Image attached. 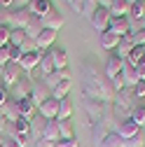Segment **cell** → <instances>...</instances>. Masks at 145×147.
<instances>
[{
    "instance_id": "obj_1",
    "label": "cell",
    "mask_w": 145,
    "mask_h": 147,
    "mask_svg": "<svg viewBox=\"0 0 145 147\" xmlns=\"http://www.w3.org/2000/svg\"><path fill=\"white\" fill-rule=\"evenodd\" d=\"M84 98H94V100H101V103H108L115 98V91L110 86L108 80H101L94 75V80H87L84 82Z\"/></svg>"
},
{
    "instance_id": "obj_2",
    "label": "cell",
    "mask_w": 145,
    "mask_h": 147,
    "mask_svg": "<svg viewBox=\"0 0 145 147\" xmlns=\"http://www.w3.org/2000/svg\"><path fill=\"white\" fill-rule=\"evenodd\" d=\"M30 12L26 7H14V9H7V19H5V26L9 30H16V28H26L28 21H30Z\"/></svg>"
},
{
    "instance_id": "obj_3",
    "label": "cell",
    "mask_w": 145,
    "mask_h": 147,
    "mask_svg": "<svg viewBox=\"0 0 145 147\" xmlns=\"http://www.w3.org/2000/svg\"><path fill=\"white\" fill-rule=\"evenodd\" d=\"M30 89H33V80L30 77H19L14 86H9V98L12 100H24L30 96Z\"/></svg>"
},
{
    "instance_id": "obj_4",
    "label": "cell",
    "mask_w": 145,
    "mask_h": 147,
    "mask_svg": "<svg viewBox=\"0 0 145 147\" xmlns=\"http://www.w3.org/2000/svg\"><path fill=\"white\" fill-rule=\"evenodd\" d=\"M84 110H87V117L91 119L94 124L105 119V103L94 100V98H84Z\"/></svg>"
},
{
    "instance_id": "obj_5",
    "label": "cell",
    "mask_w": 145,
    "mask_h": 147,
    "mask_svg": "<svg viewBox=\"0 0 145 147\" xmlns=\"http://www.w3.org/2000/svg\"><path fill=\"white\" fill-rule=\"evenodd\" d=\"M115 133H117L119 138H124V140H129L131 136L140 133V126H138L131 117H124V119H119V121L115 124Z\"/></svg>"
},
{
    "instance_id": "obj_6",
    "label": "cell",
    "mask_w": 145,
    "mask_h": 147,
    "mask_svg": "<svg viewBox=\"0 0 145 147\" xmlns=\"http://www.w3.org/2000/svg\"><path fill=\"white\" fill-rule=\"evenodd\" d=\"M110 12H108L105 7H96L94 9V14L89 16V21H91V26H94V30H98V33H105L108 30V26H110Z\"/></svg>"
},
{
    "instance_id": "obj_7",
    "label": "cell",
    "mask_w": 145,
    "mask_h": 147,
    "mask_svg": "<svg viewBox=\"0 0 145 147\" xmlns=\"http://www.w3.org/2000/svg\"><path fill=\"white\" fill-rule=\"evenodd\" d=\"M131 100H136V94H133V89H129V86L115 94V107L117 110H124V112H129V115H131V110H133V103Z\"/></svg>"
},
{
    "instance_id": "obj_8",
    "label": "cell",
    "mask_w": 145,
    "mask_h": 147,
    "mask_svg": "<svg viewBox=\"0 0 145 147\" xmlns=\"http://www.w3.org/2000/svg\"><path fill=\"white\" fill-rule=\"evenodd\" d=\"M42 28H49V30H56L59 33V28H63V24H66V19H63V14L59 12V7H51L45 16H42Z\"/></svg>"
},
{
    "instance_id": "obj_9",
    "label": "cell",
    "mask_w": 145,
    "mask_h": 147,
    "mask_svg": "<svg viewBox=\"0 0 145 147\" xmlns=\"http://www.w3.org/2000/svg\"><path fill=\"white\" fill-rule=\"evenodd\" d=\"M108 30L115 33L117 38H129V35H131V21L126 19V16H115V19H110Z\"/></svg>"
},
{
    "instance_id": "obj_10",
    "label": "cell",
    "mask_w": 145,
    "mask_h": 147,
    "mask_svg": "<svg viewBox=\"0 0 145 147\" xmlns=\"http://www.w3.org/2000/svg\"><path fill=\"white\" fill-rule=\"evenodd\" d=\"M19 77H21V68H19V63H7V65L3 68V77H0V82H3V84L9 89V86H14L16 82H19Z\"/></svg>"
},
{
    "instance_id": "obj_11",
    "label": "cell",
    "mask_w": 145,
    "mask_h": 147,
    "mask_svg": "<svg viewBox=\"0 0 145 147\" xmlns=\"http://www.w3.org/2000/svg\"><path fill=\"white\" fill-rule=\"evenodd\" d=\"M122 68H124V61L117 56V54H110V56H108V61H105V80L110 82L112 77H117L119 72H122Z\"/></svg>"
},
{
    "instance_id": "obj_12",
    "label": "cell",
    "mask_w": 145,
    "mask_h": 147,
    "mask_svg": "<svg viewBox=\"0 0 145 147\" xmlns=\"http://www.w3.org/2000/svg\"><path fill=\"white\" fill-rule=\"evenodd\" d=\"M38 115L45 117V119H56V115H59V100L49 96L45 103L38 105Z\"/></svg>"
},
{
    "instance_id": "obj_13",
    "label": "cell",
    "mask_w": 145,
    "mask_h": 147,
    "mask_svg": "<svg viewBox=\"0 0 145 147\" xmlns=\"http://www.w3.org/2000/svg\"><path fill=\"white\" fill-rule=\"evenodd\" d=\"M40 56H42V51L21 54V59H19V68H21V72H33L35 68H38V63H40Z\"/></svg>"
},
{
    "instance_id": "obj_14",
    "label": "cell",
    "mask_w": 145,
    "mask_h": 147,
    "mask_svg": "<svg viewBox=\"0 0 145 147\" xmlns=\"http://www.w3.org/2000/svg\"><path fill=\"white\" fill-rule=\"evenodd\" d=\"M49 96H51V91H49L42 82H33V89H30V96H28V98L33 100V105H35V107H38L40 103H45Z\"/></svg>"
},
{
    "instance_id": "obj_15",
    "label": "cell",
    "mask_w": 145,
    "mask_h": 147,
    "mask_svg": "<svg viewBox=\"0 0 145 147\" xmlns=\"http://www.w3.org/2000/svg\"><path fill=\"white\" fill-rule=\"evenodd\" d=\"M42 140H47L51 145L61 140V136H59V119H47V124L42 128Z\"/></svg>"
},
{
    "instance_id": "obj_16",
    "label": "cell",
    "mask_w": 145,
    "mask_h": 147,
    "mask_svg": "<svg viewBox=\"0 0 145 147\" xmlns=\"http://www.w3.org/2000/svg\"><path fill=\"white\" fill-rule=\"evenodd\" d=\"M54 5H51V0H30V3H28V12L33 14V16H38V19H42V16L51 9Z\"/></svg>"
},
{
    "instance_id": "obj_17",
    "label": "cell",
    "mask_w": 145,
    "mask_h": 147,
    "mask_svg": "<svg viewBox=\"0 0 145 147\" xmlns=\"http://www.w3.org/2000/svg\"><path fill=\"white\" fill-rule=\"evenodd\" d=\"M38 49L40 51H47L54 47V42H56V30H49V28H42V33L38 35Z\"/></svg>"
},
{
    "instance_id": "obj_18",
    "label": "cell",
    "mask_w": 145,
    "mask_h": 147,
    "mask_svg": "<svg viewBox=\"0 0 145 147\" xmlns=\"http://www.w3.org/2000/svg\"><path fill=\"white\" fill-rule=\"evenodd\" d=\"M51 59H54V68L56 70H63V68H68V51L63 49V47H59V45H54L51 49Z\"/></svg>"
},
{
    "instance_id": "obj_19",
    "label": "cell",
    "mask_w": 145,
    "mask_h": 147,
    "mask_svg": "<svg viewBox=\"0 0 145 147\" xmlns=\"http://www.w3.org/2000/svg\"><path fill=\"white\" fill-rule=\"evenodd\" d=\"M0 117H5L7 121H16L19 119V107H16V100H7L3 107H0Z\"/></svg>"
},
{
    "instance_id": "obj_20",
    "label": "cell",
    "mask_w": 145,
    "mask_h": 147,
    "mask_svg": "<svg viewBox=\"0 0 145 147\" xmlns=\"http://www.w3.org/2000/svg\"><path fill=\"white\" fill-rule=\"evenodd\" d=\"M38 70H40V75H49V72H54L56 68H54V59H51V51H42V56H40V63H38Z\"/></svg>"
},
{
    "instance_id": "obj_21",
    "label": "cell",
    "mask_w": 145,
    "mask_h": 147,
    "mask_svg": "<svg viewBox=\"0 0 145 147\" xmlns=\"http://www.w3.org/2000/svg\"><path fill=\"white\" fill-rule=\"evenodd\" d=\"M16 107H19V117H26V119H33L38 107L33 105L30 98H24V100H16Z\"/></svg>"
},
{
    "instance_id": "obj_22",
    "label": "cell",
    "mask_w": 145,
    "mask_h": 147,
    "mask_svg": "<svg viewBox=\"0 0 145 147\" xmlns=\"http://www.w3.org/2000/svg\"><path fill=\"white\" fill-rule=\"evenodd\" d=\"M119 40H122V38H117V35H115V33H110V30H105V33H101V47H103V49H108L110 54H112V51L117 49Z\"/></svg>"
},
{
    "instance_id": "obj_23",
    "label": "cell",
    "mask_w": 145,
    "mask_h": 147,
    "mask_svg": "<svg viewBox=\"0 0 145 147\" xmlns=\"http://www.w3.org/2000/svg\"><path fill=\"white\" fill-rule=\"evenodd\" d=\"M122 77H124V84L129 86V89H133V86L138 84V75H136V68H133L131 63H126V61H124V68H122Z\"/></svg>"
},
{
    "instance_id": "obj_24",
    "label": "cell",
    "mask_w": 145,
    "mask_h": 147,
    "mask_svg": "<svg viewBox=\"0 0 145 147\" xmlns=\"http://www.w3.org/2000/svg\"><path fill=\"white\" fill-rule=\"evenodd\" d=\"M133 47H136V45L131 42V38H122V40H119V45H117V49H115L112 54H117L122 61H126V59H129V54L133 51Z\"/></svg>"
},
{
    "instance_id": "obj_25",
    "label": "cell",
    "mask_w": 145,
    "mask_h": 147,
    "mask_svg": "<svg viewBox=\"0 0 145 147\" xmlns=\"http://www.w3.org/2000/svg\"><path fill=\"white\" fill-rule=\"evenodd\" d=\"M129 3H126V0H112V5L108 7V12H110V16L115 19V16H126L129 14Z\"/></svg>"
},
{
    "instance_id": "obj_26",
    "label": "cell",
    "mask_w": 145,
    "mask_h": 147,
    "mask_svg": "<svg viewBox=\"0 0 145 147\" xmlns=\"http://www.w3.org/2000/svg\"><path fill=\"white\" fill-rule=\"evenodd\" d=\"M40 82H42L49 91H54V89H56L61 82H68V80H63V77H61V70H54V72H49V75H45Z\"/></svg>"
},
{
    "instance_id": "obj_27",
    "label": "cell",
    "mask_w": 145,
    "mask_h": 147,
    "mask_svg": "<svg viewBox=\"0 0 145 147\" xmlns=\"http://www.w3.org/2000/svg\"><path fill=\"white\" fill-rule=\"evenodd\" d=\"M126 19H129V21H143V19H145V0H140V3H133V5L129 7Z\"/></svg>"
},
{
    "instance_id": "obj_28",
    "label": "cell",
    "mask_w": 145,
    "mask_h": 147,
    "mask_svg": "<svg viewBox=\"0 0 145 147\" xmlns=\"http://www.w3.org/2000/svg\"><path fill=\"white\" fill-rule=\"evenodd\" d=\"M24 30H26V38L38 40V35L42 33V21L38 19V16H30V21H28V26H26Z\"/></svg>"
},
{
    "instance_id": "obj_29",
    "label": "cell",
    "mask_w": 145,
    "mask_h": 147,
    "mask_svg": "<svg viewBox=\"0 0 145 147\" xmlns=\"http://www.w3.org/2000/svg\"><path fill=\"white\" fill-rule=\"evenodd\" d=\"M98 147H124V138H119L115 131H110V133L98 142Z\"/></svg>"
},
{
    "instance_id": "obj_30",
    "label": "cell",
    "mask_w": 145,
    "mask_h": 147,
    "mask_svg": "<svg viewBox=\"0 0 145 147\" xmlns=\"http://www.w3.org/2000/svg\"><path fill=\"white\" fill-rule=\"evenodd\" d=\"M126 63H131V65H143V63H145V47H133V51L129 54Z\"/></svg>"
},
{
    "instance_id": "obj_31",
    "label": "cell",
    "mask_w": 145,
    "mask_h": 147,
    "mask_svg": "<svg viewBox=\"0 0 145 147\" xmlns=\"http://www.w3.org/2000/svg\"><path fill=\"white\" fill-rule=\"evenodd\" d=\"M70 115H72V103H70L68 98L59 100V115H56V119L63 121V119H70Z\"/></svg>"
},
{
    "instance_id": "obj_32",
    "label": "cell",
    "mask_w": 145,
    "mask_h": 147,
    "mask_svg": "<svg viewBox=\"0 0 145 147\" xmlns=\"http://www.w3.org/2000/svg\"><path fill=\"white\" fill-rule=\"evenodd\" d=\"M70 82H61L56 89L51 91V98H56V100H63V98H68V94H70Z\"/></svg>"
},
{
    "instance_id": "obj_33",
    "label": "cell",
    "mask_w": 145,
    "mask_h": 147,
    "mask_svg": "<svg viewBox=\"0 0 145 147\" xmlns=\"http://www.w3.org/2000/svg\"><path fill=\"white\" fill-rule=\"evenodd\" d=\"M59 136L61 138H75V131H72V121L70 119L59 121Z\"/></svg>"
},
{
    "instance_id": "obj_34",
    "label": "cell",
    "mask_w": 145,
    "mask_h": 147,
    "mask_svg": "<svg viewBox=\"0 0 145 147\" xmlns=\"http://www.w3.org/2000/svg\"><path fill=\"white\" fill-rule=\"evenodd\" d=\"M24 40H26V30H24V28H16V30L9 33V45H12V47H21Z\"/></svg>"
},
{
    "instance_id": "obj_35",
    "label": "cell",
    "mask_w": 145,
    "mask_h": 147,
    "mask_svg": "<svg viewBox=\"0 0 145 147\" xmlns=\"http://www.w3.org/2000/svg\"><path fill=\"white\" fill-rule=\"evenodd\" d=\"M19 49H21V54H30V51H40V49H38V42H35V40H30V38H26V40H24V45H21Z\"/></svg>"
},
{
    "instance_id": "obj_36",
    "label": "cell",
    "mask_w": 145,
    "mask_h": 147,
    "mask_svg": "<svg viewBox=\"0 0 145 147\" xmlns=\"http://www.w3.org/2000/svg\"><path fill=\"white\" fill-rule=\"evenodd\" d=\"M124 147H145V140H143L140 133H136V136H131L129 140H124Z\"/></svg>"
},
{
    "instance_id": "obj_37",
    "label": "cell",
    "mask_w": 145,
    "mask_h": 147,
    "mask_svg": "<svg viewBox=\"0 0 145 147\" xmlns=\"http://www.w3.org/2000/svg\"><path fill=\"white\" fill-rule=\"evenodd\" d=\"M129 38H131V42H133L136 47H145V30H140V28H138L136 33H131V35H129Z\"/></svg>"
},
{
    "instance_id": "obj_38",
    "label": "cell",
    "mask_w": 145,
    "mask_h": 147,
    "mask_svg": "<svg viewBox=\"0 0 145 147\" xmlns=\"http://www.w3.org/2000/svg\"><path fill=\"white\" fill-rule=\"evenodd\" d=\"M110 86H112V91H115V94H117V91H122V89H126V84H124V77H122V72H119L117 77H112V80H110Z\"/></svg>"
},
{
    "instance_id": "obj_39",
    "label": "cell",
    "mask_w": 145,
    "mask_h": 147,
    "mask_svg": "<svg viewBox=\"0 0 145 147\" xmlns=\"http://www.w3.org/2000/svg\"><path fill=\"white\" fill-rule=\"evenodd\" d=\"M54 147H80L77 138H61L59 142H54Z\"/></svg>"
},
{
    "instance_id": "obj_40",
    "label": "cell",
    "mask_w": 145,
    "mask_h": 147,
    "mask_svg": "<svg viewBox=\"0 0 145 147\" xmlns=\"http://www.w3.org/2000/svg\"><path fill=\"white\" fill-rule=\"evenodd\" d=\"M9 28L7 26H0V47H7L9 45Z\"/></svg>"
},
{
    "instance_id": "obj_41",
    "label": "cell",
    "mask_w": 145,
    "mask_h": 147,
    "mask_svg": "<svg viewBox=\"0 0 145 147\" xmlns=\"http://www.w3.org/2000/svg\"><path fill=\"white\" fill-rule=\"evenodd\" d=\"M7 63H12V61H9V45H7V47H0V65L5 68Z\"/></svg>"
},
{
    "instance_id": "obj_42",
    "label": "cell",
    "mask_w": 145,
    "mask_h": 147,
    "mask_svg": "<svg viewBox=\"0 0 145 147\" xmlns=\"http://www.w3.org/2000/svg\"><path fill=\"white\" fill-rule=\"evenodd\" d=\"M7 100H9V89H7L3 82H0V107H3Z\"/></svg>"
},
{
    "instance_id": "obj_43",
    "label": "cell",
    "mask_w": 145,
    "mask_h": 147,
    "mask_svg": "<svg viewBox=\"0 0 145 147\" xmlns=\"http://www.w3.org/2000/svg\"><path fill=\"white\" fill-rule=\"evenodd\" d=\"M133 94H136L138 100H145V82H138V84L133 86Z\"/></svg>"
},
{
    "instance_id": "obj_44",
    "label": "cell",
    "mask_w": 145,
    "mask_h": 147,
    "mask_svg": "<svg viewBox=\"0 0 145 147\" xmlns=\"http://www.w3.org/2000/svg\"><path fill=\"white\" fill-rule=\"evenodd\" d=\"M19 59H21V49L9 45V61H12V63H19Z\"/></svg>"
},
{
    "instance_id": "obj_45",
    "label": "cell",
    "mask_w": 145,
    "mask_h": 147,
    "mask_svg": "<svg viewBox=\"0 0 145 147\" xmlns=\"http://www.w3.org/2000/svg\"><path fill=\"white\" fill-rule=\"evenodd\" d=\"M136 68V75H138V82H145V63L143 65H133Z\"/></svg>"
},
{
    "instance_id": "obj_46",
    "label": "cell",
    "mask_w": 145,
    "mask_h": 147,
    "mask_svg": "<svg viewBox=\"0 0 145 147\" xmlns=\"http://www.w3.org/2000/svg\"><path fill=\"white\" fill-rule=\"evenodd\" d=\"M28 147H54L51 142H47V140H42V138H38V140H35L33 145H28Z\"/></svg>"
},
{
    "instance_id": "obj_47",
    "label": "cell",
    "mask_w": 145,
    "mask_h": 147,
    "mask_svg": "<svg viewBox=\"0 0 145 147\" xmlns=\"http://www.w3.org/2000/svg\"><path fill=\"white\" fill-rule=\"evenodd\" d=\"M3 147H19V145H16V140H12V138H5L3 140Z\"/></svg>"
},
{
    "instance_id": "obj_48",
    "label": "cell",
    "mask_w": 145,
    "mask_h": 147,
    "mask_svg": "<svg viewBox=\"0 0 145 147\" xmlns=\"http://www.w3.org/2000/svg\"><path fill=\"white\" fill-rule=\"evenodd\" d=\"M96 3H98V7H105L108 9V7L112 5V0H96Z\"/></svg>"
},
{
    "instance_id": "obj_49",
    "label": "cell",
    "mask_w": 145,
    "mask_h": 147,
    "mask_svg": "<svg viewBox=\"0 0 145 147\" xmlns=\"http://www.w3.org/2000/svg\"><path fill=\"white\" fill-rule=\"evenodd\" d=\"M14 5V0H0V7H5V9H9Z\"/></svg>"
},
{
    "instance_id": "obj_50",
    "label": "cell",
    "mask_w": 145,
    "mask_h": 147,
    "mask_svg": "<svg viewBox=\"0 0 145 147\" xmlns=\"http://www.w3.org/2000/svg\"><path fill=\"white\" fill-rule=\"evenodd\" d=\"M28 3H30V0H14L16 7H28Z\"/></svg>"
},
{
    "instance_id": "obj_51",
    "label": "cell",
    "mask_w": 145,
    "mask_h": 147,
    "mask_svg": "<svg viewBox=\"0 0 145 147\" xmlns=\"http://www.w3.org/2000/svg\"><path fill=\"white\" fill-rule=\"evenodd\" d=\"M140 128H145V112H143V117H140V124H138Z\"/></svg>"
},
{
    "instance_id": "obj_52",
    "label": "cell",
    "mask_w": 145,
    "mask_h": 147,
    "mask_svg": "<svg viewBox=\"0 0 145 147\" xmlns=\"http://www.w3.org/2000/svg\"><path fill=\"white\" fill-rule=\"evenodd\" d=\"M138 28H140V30H145V19H143V21H138Z\"/></svg>"
},
{
    "instance_id": "obj_53",
    "label": "cell",
    "mask_w": 145,
    "mask_h": 147,
    "mask_svg": "<svg viewBox=\"0 0 145 147\" xmlns=\"http://www.w3.org/2000/svg\"><path fill=\"white\" fill-rule=\"evenodd\" d=\"M3 140H5V133H3V131H0V147H3Z\"/></svg>"
},
{
    "instance_id": "obj_54",
    "label": "cell",
    "mask_w": 145,
    "mask_h": 147,
    "mask_svg": "<svg viewBox=\"0 0 145 147\" xmlns=\"http://www.w3.org/2000/svg\"><path fill=\"white\" fill-rule=\"evenodd\" d=\"M126 3H129V5H133V3H140V0H126Z\"/></svg>"
},
{
    "instance_id": "obj_55",
    "label": "cell",
    "mask_w": 145,
    "mask_h": 147,
    "mask_svg": "<svg viewBox=\"0 0 145 147\" xmlns=\"http://www.w3.org/2000/svg\"><path fill=\"white\" fill-rule=\"evenodd\" d=\"M66 3H68V5H72V3H75V0H66Z\"/></svg>"
},
{
    "instance_id": "obj_56",
    "label": "cell",
    "mask_w": 145,
    "mask_h": 147,
    "mask_svg": "<svg viewBox=\"0 0 145 147\" xmlns=\"http://www.w3.org/2000/svg\"><path fill=\"white\" fill-rule=\"evenodd\" d=\"M0 77H3V65H0Z\"/></svg>"
},
{
    "instance_id": "obj_57",
    "label": "cell",
    "mask_w": 145,
    "mask_h": 147,
    "mask_svg": "<svg viewBox=\"0 0 145 147\" xmlns=\"http://www.w3.org/2000/svg\"><path fill=\"white\" fill-rule=\"evenodd\" d=\"M143 107H145V100H143Z\"/></svg>"
}]
</instances>
